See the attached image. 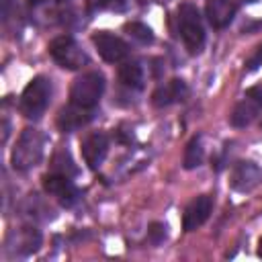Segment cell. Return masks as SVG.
<instances>
[{"label": "cell", "instance_id": "obj_18", "mask_svg": "<svg viewBox=\"0 0 262 262\" xmlns=\"http://www.w3.org/2000/svg\"><path fill=\"white\" fill-rule=\"evenodd\" d=\"M125 31H127V35H129L131 39H135V41L141 43V45H147V43L154 41L151 29H149L147 25H143V23H127V25H125Z\"/></svg>", "mask_w": 262, "mask_h": 262}, {"label": "cell", "instance_id": "obj_20", "mask_svg": "<svg viewBox=\"0 0 262 262\" xmlns=\"http://www.w3.org/2000/svg\"><path fill=\"white\" fill-rule=\"evenodd\" d=\"M111 2H115V0H86V6L90 12H96V10H102L104 6H108Z\"/></svg>", "mask_w": 262, "mask_h": 262}, {"label": "cell", "instance_id": "obj_6", "mask_svg": "<svg viewBox=\"0 0 262 262\" xmlns=\"http://www.w3.org/2000/svg\"><path fill=\"white\" fill-rule=\"evenodd\" d=\"M92 43H94L98 55L108 63H117V61L125 59L127 53H129V45L121 37H117L113 33H106V31L94 33L92 35Z\"/></svg>", "mask_w": 262, "mask_h": 262}, {"label": "cell", "instance_id": "obj_3", "mask_svg": "<svg viewBox=\"0 0 262 262\" xmlns=\"http://www.w3.org/2000/svg\"><path fill=\"white\" fill-rule=\"evenodd\" d=\"M49 98H51V84L47 78L37 76L33 78L18 100V108L27 119H41V115L45 113V108L49 106Z\"/></svg>", "mask_w": 262, "mask_h": 262}, {"label": "cell", "instance_id": "obj_8", "mask_svg": "<svg viewBox=\"0 0 262 262\" xmlns=\"http://www.w3.org/2000/svg\"><path fill=\"white\" fill-rule=\"evenodd\" d=\"M260 108H262V90L260 88H250L246 92V98L235 104V108L231 113V125H235V127L250 125Z\"/></svg>", "mask_w": 262, "mask_h": 262}, {"label": "cell", "instance_id": "obj_1", "mask_svg": "<svg viewBox=\"0 0 262 262\" xmlns=\"http://www.w3.org/2000/svg\"><path fill=\"white\" fill-rule=\"evenodd\" d=\"M43 147H45V137L39 129H25L18 139H16V145L12 149V156H10V162H12V168L14 170H31L35 168L41 158H43Z\"/></svg>", "mask_w": 262, "mask_h": 262}, {"label": "cell", "instance_id": "obj_5", "mask_svg": "<svg viewBox=\"0 0 262 262\" xmlns=\"http://www.w3.org/2000/svg\"><path fill=\"white\" fill-rule=\"evenodd\" d=\"M51 57L66 70H80L88 63V55L80 47V43L70 35H59L49 43Z\"/></svg>", "mask_w": 262, "mask_h": 262}, {"label": "cell", "instance_id": "obj_13", "mask_svg": "<svg viewBox=\"0 0 262 262\" xmlns=\"http://www.w3.org/2000/svg\"><path fill=\"white\" fill-rule=\"evenodd\" d=\"M8 246H12L16 254H33L41 246V233L35 227H20L10 233Z\"/></svg>", "mask_w": 262, "mask_h": 262}, {"label": "cell", "instance_id": "obj_21", "mask_svg": "<svg viewBox=\"0 0 262 262\" xmlns=\"http://www.w3.org/2000/svg\"><path fill=\"white\" fill-rule=\"evenodd\" d=\"M262 61V47H258V53H256V57H252L250 59V70H254V68H258V63Z\"/></svg>", "mask_w": 262, "mask_h": 262}, {"label": "cell", "instance_id": "obj_23", "mask_svg": "<svg viewBox=\"0 0 262 262\" xmlns=\"http://www.w3.org/2000/svg\"><path fill=\"white\" fill-rule=\"evenodd\" d=\"M248 2H254V0H248Z\"/></svg>", "mask_w": 262, "mask_h": 262}, {"label": "cell", "instance_id": "obj_12", "mask_svg": "<svg viewBox=\"0 0 262 262\" xmlns=\"http://www.w3.org/2000/svg\"><path fill=\"white\" fill-rule=\"evenodd\" d=\"M237 12V4L231 0H209L205 6L207 20L213 29H225Z\"/></svg>", "mask_w": 262, "mask_h": 262}, {"label": "cell", "instance_id": "obj_11", "mask_svg": "<svg viewBox=\"0 0 262 262\" xmlns=\"http://www.w3.org/2000/svg\"><path fill=\"white\" fill-rule=\"evenodd\" d=\"M211 209H213V201L209 194H201L196 196L194 201H190V205L184 209V215H182V227L186 231H192L196 227H201L209 215H211Z\"/></svg>", "mask_w": 262, "mask_h": 262}, {"label": "cell", "instance_id": "obj_7", "mask_svg": "<svg viewBox=\"0 0 262 262\" xmlns=\"http://www.w3.org/2000/svg\"><path fill=\"white\" fill-rule=\"evenodd\" d=\"M43 186L49 194L57 196L61 205L66 207H72L74 203H78L80 199V190L74 186V182L70 180V176L66 174H59V172H51L43 178Z\"/></svg>", "mask_w": 262, "mask_h": 262}, {"label": "cell", "instance_id": "obj_4", "mask_svg": "<svg viewBox=\"0 0 262 262\" xmlns=\"http://www.w3.org/2000/svg\"><path fill=\"white\" fill-rule=\"evenodd\" d=\"M104 92V78L98 72H86L74 80L70 88V102L82 108H94Z\"/></svg>", "mask_w": 262, "mask_h": 262}, {"label": "cell", "instance_id": "obj_19", "mask_svg": "<svg viewBox=\"0 0 262 262\" xmlns=\"http://www.w3.org/2000/svg\"><path fill=\"white\" fill-rule=\"evenodd\" d=\"M149 237H151V242L160 244V242L166 237V227H164L162 223H151V227H149Z\"/></svg>", "mask_w": 262, "mask_h": 262}, {"label": "cell", "instance_id": "obj_14", "mask_svg": "<svg viewBox=\"0 0 262 262\" xmlns=\"http://www.w3.org/2000/svg\"><path fill=\"white\" fill-rule=\"evenodd\" d=\"M94 115V108H82L70 102V106L61 108L57 115V125L61 131H76L80 127H84Z\"/></svg>", "mask_w": 262, "mask_h": 262}, {"label": "cell", "instance_id": "obj_2", "mask_svg": "<svg viewBox=\"0 0 262 262\" xmlns=\"http://www.w3.org/2000/svg\"><path fill=\"white\" fill-rule=\"evenodd\" d=\"M178 31L180 37L186 45V49L190 53H199L201 47L205 45V27H203V18L201 12L194 4L184 2L178 8Z\"/></svg>", "mask_w": 262, "mask_h": 262}, {"label": "cell", "instance_id": "obj_22", "mask_svg": "<svg viewBox=\"0 0 262 262\" xmlns=\"http://www.w3.org/2000/svg\"><path fill=\"white\" fill-rule=\"evenodd\" d=\"M45 2H66V0H29V4H33V6H39V4H45Z\"/></svg>", "mask_w": 262, "mask_h": 262}, {"label": "cell", "instance_id": "obj_10", "mask_svg": "<svg viewBox=\"0 0 262 262\" xmlns=\"http://www.w3.org/2000/svg\"><path fill=\"white\" fill-rule=\"evenodd\" d=\"M108 154V137L104 133H92L82 141V158L90 170L100 168Z\"/></svg>", "mask_w": 262, "mask_h": 262}, {"label": "cell", "instance_id": "obj_15", "mask_svg": "<svg viewBox=\"0 0 262 262\" xmlns=\"http://www.w3.org/2000/svg\"><path fill=\"white\" fill-rule=\"evenodd\" d=\"M186 94H188V88H186L184 80L174 78V80H170L168 84H162V86L156 88V92L151 94V102H154L156 106H168V104H172V102L182 100Z\"/></svg>", "mask_w": 262, "mask_h": 262}, {"label": "cell", "instance_id": "obj_9", "mask_svg": "<svg viewBox=\"0 0 262 262\" xmlns=\"http://www.w3.org/2000/svg\"><path fill=\"white\" fill-rule=\"evenodd\" d=\"M262 182V170L254 162H237L231 170V186L239 192H250Z\"/></svg>", "mask_w": 262, "mask_h": 262}, {"label": "cell", "instance_id": "obj_17", "mask_svg": "<svg viewBox=\"0 0 262 262\" xmlns=\"http://www.w3.org/2000/svg\"><path fill=\"white\" fill-rule=\"evenodd\" d=\"M205 160V147H203V137H192L184 149V168L186 170H192V168H199Z\"/></svg>", "mask_w": 262, "mask_h": 262}, {"label": "cell", "instance_id": "obj_16", "mask_svg": "<svg viewBox=\"0 0 262 262\" xmlns=\"http://www.w3.org/2000/svg\"><path fill=\"white\" fill-rule=\"evenodd\" d=\"M119 82L127 88L139 90L143 86V70L137 61H125L119 68Z\"/></svg>", "mask_w": 262, "mask_h": 262}]
</instances>
